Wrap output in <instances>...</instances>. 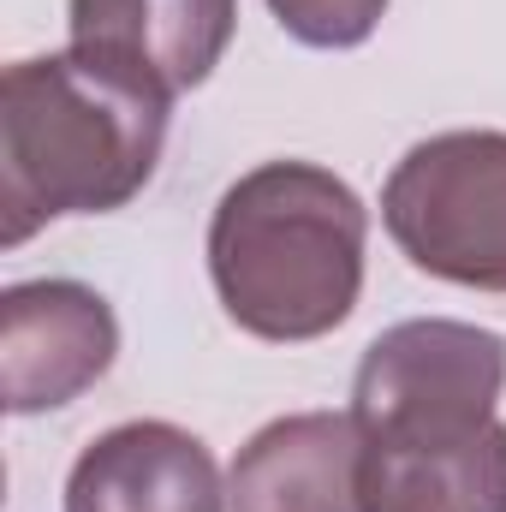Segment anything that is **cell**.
I'll return each mask as SVG.
<instances>
[{
    "mask_svg": "<svg viewBox=\"0 0 506 512\" xmlns=\"http://www.w3.org/2000/svg\"><path fill=\"white\" fill-rule=\"evenodd\" d=\"M173 96L102 54L66 48L0 78V245L60 215H108L155 179Z\"/></svg>",
    "mask_w": 506,
    "mask_h": 512,
    "instance_id": "6da1fadb",
    "label": "cell"
},
{
    "mask_svg": "<svg viewBox=\"0 0 506 512\" xmlns=\"http://www.w3.org/2000/svg\"><path fill=\"white\" fill-rule=\"evenodd\" d=\"M370 215L316 161H262L233 179L209 221V274L227 316L274 346L334 334L364 292Z\"/></svg>",
    "mask_w": 506,
    "mask_h": 512,
    "instance_id": "7a4b0ae2",
    "label": "cell"
},
{
    "mask_svg": "<svg viewBox=\"0 0 506 512\" xmlns=\"http://www.w3.org/2000/svg\"><path fill=\"white\" fill-rule=\"evenodd\" d=\"M506 340L477 322H399L358 364L352 417L370 447H441L495 423Z\"/></svg>",
    "mask_w": 506,
    "mask_h": 512,
    "instance_id": "3957f363",
    "label": "cell"
},
{
    "mask_svg": "<svg viewBox=\"0 0 506 512\" xmlns=\"http://www.w3.org/2000/svg\"><path fill=\"white\" fill-rule=\"evenodd\" d=\"M381 221L423 274L506 292V131H441L399 155Z\"/></svg>",
    "mask_w": 506,
    "mask_h": 512,
    "instance_id": "277c9868",
    "label": "cell"
},
{
    "mask_svg": "<svg viewBox=\"0 0 506 512\" xmlns=\"http://www.w3.org/2000/svg\"><path fill=\"white\" fill-rule=\"evenodd\" d=\"M120 358V322L78 280H24L0 298V399L12 417L60 411Z\"/></svg>",
    "mask_w": 506,
    "mask_h": 512,
    "instance_id": "5b68a950",
    "label": "cell"
},
{
    "mask_svg": "<svg viewBox=\"0 0 506 512\" xmlns=\"http://www.w3.org/2000/svg\"><path fill=\"white\" fill-rule=\"evenodd\" d=\"M227 512H364V429L352 411L274 417L227 471Z\"/></svg>",
    "mask_w": 506,
    "mask_h": 512,
    "instance_id": "8992f818",
    "label": "cell"
},
{
    "mask_svg": "<svg viewBox=\"0 0 506 512\" xmlns=\"http://www.w3.org/2000/svg\"><path fill=\"white\" fill-rule=\"evenodd\" d=\"M227 489L215 453L179 423H120L96 435L72 477L66 512H221Z\"/></svg>",
    "mask_w": 506,
    "mask_h": 512,
    "instance_id": "52a82bcc",
    "label": "cell"
},
{
    "mask_svg": "<svg viewBox=\"0 0 506 512\" xmlns=\"http://www.w3.org/2000/svg\"><path fill=\"white\" fill-rule=\"evenodd\" d=\"M72 48L131 66L155 90L179 96L221 66L239 0H72Z\"/></svg>",
    "mask_w": 506,
    "mask_h": 512,
    "instance_id": "ba28073f",
    "label": "cell"
},
{
    "mask_svg": "<svg viewBox=\"0 0 506 512\" xmlns=\"http://www.w3.org/2000/svg\"><path fill=\"white\" fill-rule=\"evenodd\" d=\"M364 512H506V423L441 447L364 441Z\"/></svg>",
    "mask_w": 506,
    "mask_h": 512,
    "instance_id": "9c48e42d",
    "label": "cell"
},
{
    "mask_svg": "<svg viewBox=\"0 0 506 512\" xmlns=\"http://www.w3.org/2000/svg\"><path fill=\"white\" fill-rule=\"evenodd\" d=\"M268 12L304 48H358L376 36L387 0H268Z\"/></svg>",
    "mask_w": 506,
    "mask_h": 512,
    "instance_id": "30bf717a",
    "label": "cell"
}]
</instances>
